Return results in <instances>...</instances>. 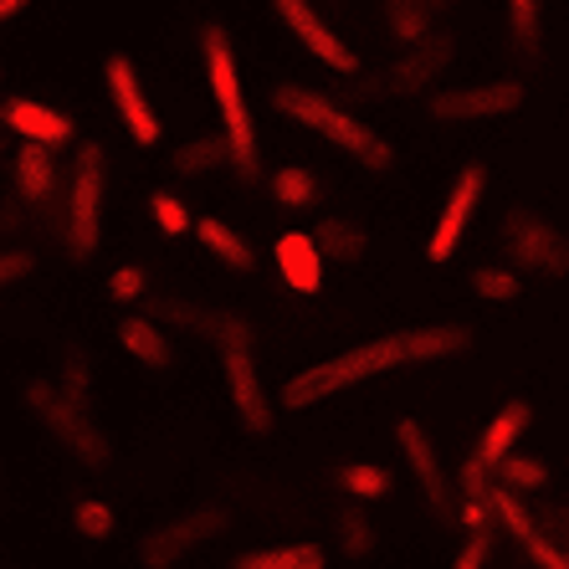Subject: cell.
<instances>
[{
    "instance_id": "1",
    "label": "cell",
    "mask_w": 569,
    "mask_h": 569,
    "mask_svg": "<svg viewBox=\"0 0 569 569\" xmlns=\"http://www.w3.org/2000/svg\"><path fill=\"white\" fill-rule=\"evenodd\" d=\"M472 349V333L457 329V323H431V329H400V333H380V339H365V345L345 349L333 359H318L308 370H298L282 385V406L288 411H313L323 400H333L339 390H355V385L375 380L385 370H400L411 359H451Z\"/></svg>"
},
{
    "instance_id": "2",
    "label": "cell",
    "mask_w": 569,
    "mask_h": 569,
    "mask_svg": "<svg viewBox=\"0 0 569 569\" xmlns=\"http://www.w3.org/2000/svg\"><path fill=\"white\" fill-rule=\"evenodd\" d=\"M272 108H278V113H288L292 123L313 129L318 139L339 144L349 159H359L365 170H390V164H396V149L385 144V139L370 129V123H359L355 113H349V108H339L333 98L313 93V88L282 82V88H272Z\"/></svg>"
},
{
    "instance_id": "3",
    "label": "cell",
    "mask_w": 569,
    "mask_h": 569,
    "mask_svg": "<svg viewBox=\"0 0 569 569\" xmlns=\"http://www.w3.org/2000/svg\"><path fill=\"white\" fill-rule=\"evenodd\" d=\"M200 52H206V82H211L216 113H221L226 154H231L237 174L257 180V123H252V108H247V93H241V72H237V57H231V41H226V31L216 27V21L200 31Z\"/></svg>"
},
{
    "instance_id": "4",
    "label": "cell",
    "mask_w": 569,
    "mask_h": 569,
    "mask_svg": "<svg viewBox=\"0 0 569 569\" xmlns=\"http://www.w3.org/2000/svg\"><path fill=\"white\" fill-rule=\"evenodd\" d=\"M27 406H31V416H37L47 431H52L57 441H62L78 462H88V467H108V437L93 426V411L88 406H78V400H67L62 390H57L52 380H31L27 390Z\"/></svg>"
},
{
    "instance_id": "5",
    "label": "cell",
    "mask_w": 569,
    "mask_h": 569,
    "mask_svg": "<svg viewBox=\"0 0 569 569\" xmlns=\"http://www.w3.org/2000/svg\"><path fill=\"white\" fill-rule=\"evenodd\" d=\"M103 144H82L72 164V196H67V247L72 257H98L103 247Z\"/></svg>"
},
{
    "instance_id": "6",
    "label": "cell",
    "mask_w": 569,
    "mask_h": 569,
    "mask_svg": "<svg viewBox=\"0 0 569 569\" xmlns=\"http://www.w3.org/2000/svg\"><path fill=\"white\" fill-rule=\"evenodd\" d=\"M503 247L518 267L543 272V278H565L569 272V237L559 226H549L539 211H508L503 221Z\"/></svg>"
},
{
    "instance_id": "7",
    "label": "cell",
    "mask_w": 569,
    "mask_h": 569,
    "mask_svg": "<svg viewBox=\"0 0 569 569\" xmlns=\"http://www.w3.org/2000/svg\"><path fill=\"white\" fill-rule=\"evenodd\" d=\"M103 82H108L113 108H119L123 129H129V139L139 149H154L159 144V113L149 108L144 82H139V72H133V57L129 52H108L103 57Z\"/></svg>"
},
{
    "instance_id": "8",
    "label": "cell",
    "mask_w": 569,
    "mask_h": 569,
    "mask_svg": "<svg viewBox=\"0 0 569 569\" xmlns=\"http://www.w3.org/2000/svg\"><path fill=\"white\" fill-rule=\"evenodd\" d=\"M523 108V82H472V88H447L431 98V119L441 123H477V119H503Z\"/></svg>"
},
{
    "instance_id": "9",
    "label": "cell",
    "mask_w": 569,
    "mask_h": 569,
    "mask_svg": "<svg viewBox=\"0 0 569 569\" xmlns=\"http://www.w3.org/2000/svg\"><path fill=\"white\" fill-rule=\"evenodd\" d=\"M216 529H226V508H196V513H186V518H174V523H164V529L144 533V539H139V565L144 569L180 565V559H186L190 549H200Z\"/></svg>"
},
{
    "instance_id": "10",
    "label": "cell",
    "mask_w": 569,
    "mask_h": 569,
    "mask_svg": "<svg viewBox=\"0 0 569 569\" xmlns=\"http://www.w3.org/2000/svg\"><path fill=\"white\" fill-rule=\"evenodd\" d=\"M221 370H226V390L237 400L241 426L267 437L272 431V406H267V390H262V375H257V359H252V339H231L221 345Z\"/></svg>"
},
{
    "instance_id": "11",
    "label": "cell",
    "mask_w": 569,
    "mask_h": 569,
    "mask_svg": "<svg viewBox=\"0 0 569 569\" xmlns=\"http://www.w3.org/2000/svg\"><path fill=\"white\" fill-rule=\"evenodd\" d=\"M272 11H278L282 27H288L292 37L303 41V47H308V52H313L323 67H333L339 78H355V72H359V57L349 52L345 41H339V31H333L329 21L313 11V0H272Z\"/></svg>"
},
{
    "instance_id": "12",
    "label": "cell",
    "mask_w": 569,
    "mask_h": 569,
    "mask_svg": "<svg viewBox=\"0 0 569 569\" xmlns=\"http://www.w3.org/2000/svg\"><path fill=\"white\" fill-rule=\"evenodd\" d=\"M482 186H488V174L477 170V164H467V170L457 174V186H451L447 206H441V216H437V231H431V241H426V257H431V262H451V257H457L467 226H472V216H477Z\"/></svg>"
},
{
    "instance_id": "13",
    "label": "cell",
    "mask_w": 569,
    "mask_h": 569,
    "mask_svg": "<svg viewBox=\"0 0 569 569\" xmlns=\"http://www.w3.org/2000/svg\"><path fill=\"white\" fill-rule=\"evenodd\" d=\"M396 447H400V457H406V467H411V477L421 482L426 503L437 508V513H451V492H447V472H441L437 441L426 437V426L416 421V416H406V421L396 426Z\"/></svg>"
},
{
    "instance_id": "14",
    "label": "cell",
    "mask_w": 569,
    "mask_h": 569,
    "mask_svg": "<svg viewBox=\"0 0 569 569\" xmlns=\"http://www.w3.org/2000/svg\"><path fill=\"white\" fill-rule=\"evenodd\" d=\"M0 123L11 133H21L27 144H47V149L67 144V139L78 133V123L67 119L62 108H47V103H37V98H6V103H0Z\"/></svg>"
},
{
    "instance_id": "15",
    "label": "cell",
    "mask_w": 569,
    "mask_h": 569,
    "mask_svg": "<svg viewBox=\"0 0 569 569\" xmlns=\"http://www.w3.org/2000/svg\"><path fill=\"white\" fill-rule=\"evenodd\" d=\"M272 257H278V272L292 292L313 298V292L323 288V252H318L313 231H282L278 247H272Z\"/></svg>"
},
{
    "instance_id": "16",
    "label": "cell",
    "mask_w": 569,
    "mask_h": 569,
    "mask_svg": "<svg viewBox=\"0 0 569 569\" xmlns=\"http://www.w3.org/2000/svg\"><path fill=\"white\" fill-rule=\"evenodd\" d=\"M447 62H451V37H431V31H426V37L411 41L406 57L390 67V93H416L426 82H437L441 72H447Z\"/></svg>"
},
{
    "instance_id": "17",
    "label": "cell",
    "mask_w": 569,
    "mask_h": 569,
    "mask_svg": "<svg viewBox=\"0 0 569 569\" xmlns=\"http://www.w3.org/2000/svg\"><path fill=\"white\" fill-rule=\"evenodd\" d=\"M11 180H16V196L27 200V206L47 200V196H52V186H57L52 149H47V144H27V139H21V149L11 154Z\"/></svg>"
},
{
    "instance_id": "18",
    "label": "cell",
    "mask_w": 569,
    "mask_h": 569,
    "mask_svg": "<svg viewBox=\"0 0 569 569\" xmlns=\"http://www.w3.org/2000/svg\"><path fill=\"white\" fill-rule=\"evenodd\" d=\"M529 421H533V411H529V400H508L503 411L488 421V431H482V441H477V462H488V467H498L508 457V451L518 447V437L529 431Z\"/></svg>"
},
{
    "instance_id": "19",
    "label": "cell",
    "mask_w": 569,
    "mask_h": 569,
    "mask_svg": "<svg viewBox=\"0 0 569 569\" xmlns=\"http://www.w3.org/2000/svg\"><path fill=\"white\" fill-rule=\"evenodd\" d=\"M119 345L129 349L139 365H149V370H170V359H174V349H170V339H164V329H159L154 318H139V313H129L119 323Z\"/></svg>"
},
{
    "instance_id": "20",
    "label": "cell",
    "mask_w": 569,
    "mask_h": 569,
    "mask_svg": "<svg viewBox=\"0 0 569 569\" xmlns=\"http://www.w3.org/2000/svg\"><path fill=\"white\" fill-rule=\"evenodd\" d=\"M231 569H329L323 543H272V549H247Z\"/></svg>"
},
{
    "instance_id": "21",
    "label": "cell",
    "mask_w": 569,
    "mask_h": 569,
    "mask_svg": "<svg viewBox=\"0 0 569 569\" xmlns=\"http://www.w3.org/2000/svg\"><path fill=\"white\" fill-rule=\"evenodd\" d=\"M196 237H200V247H206V252L216 257V262H226L231 267V272H247V267L257 262L252 257V247H247V241L237 237V231H231V226L226 221H216V216H206V221H196Z\"/></svg>"
},
{
    "instance_id": "22",
    "label": "cell",
    "mask_w": 569,
    "mask_h": 569,
    "mask_svg": "<svg viewBox=\"0 0 569 569\" xmlns=\"http://www.w3.org/2000/svg\"><path fill=\"white\" fill-rule=\"evenodd\" d=\"M333 482H339L355 503H380V498L396 492V477L385 472L380 462H345L339 472H333Z\"/></svg>"
},
{
    "instance_id": "23",
    "label": "cell",
    "mask_w": 569,
    "mask_h": 569,
    "mask_svg": "<svg viewBox=\"0 0 569 569\" xmlns=\"http://www.w3.org/2000/svg\"><path fill=\"white\" fill-rule=\"evenodd\" d=\"M272 200H278L282 211H313L318 174L303 170V164H282V170L272 174Z\"/></svg>"
},
{
    "instance_id": "24",
    "label": "cell",
    "mask_w": 569,
    "mask_h": 569,
    "mask_svg": "<svg viewBox=\"0 0 569 569\" xmlns=\"http://www.w3.org/2000/svg\"><path fill=\"white\" fill-rule=\"evenodd\" d=\"M313 241H318V252L339 257V262H355V257H365V247H370V237H365L355 221H345V216H329V221L313 231Z\"/></svg>"
},
{
    "instance_id": "25",
    "label": "cell",
    "mask_w": 569,
    "mask_h": 569,
    "mask_svg": "<svg viewBox=\"0 0 569 569\" xmlns=\"http://www.w3.org/2000/svg\"><path fill=\"white\" fill-rule=\"evenodd\" d=\"M170 164H174V174H206V170H216V164H231V154H226L221 133H200V139L174 149Z\"/></svg>"
},
{
    "instance_id": "26",
    "label": "cell",
    "mask_w": 569,
    "mask_h": 569,
    "mask_svg": "<svg viewBox=\"0 0 569 569\" xmlns=\"http://www.w3.org/2000/svg\"><path fill=\"white\" fill-rule=\"evenodd\" d=\"M385 11V27H390V37L396 41H421L426 31H431V11H426V0H380Z\"/></svg>"
},
{
    "instance_id": "27",
    "label": "cell",
    "mask_w": 569,
    "mask_h": 569,
    "mask_svg": "<svg viewBox=\"0 0 569 569\" xmlns=\"http://www.w3.org/2000/svg\"><path fill=\"white\" fill-rule=\"evenodd\" d=\"M488 508H492V518H498V523H503L518 543L539 533V529H533V518H529V508H523V498H518L513 488H503V482H498V488H488Z\"/></svg>"
},
{
    "instance_id": "28",
    "label": "cell",
    "mask_w": 569,
    "mask_h": 569,
    "mask_svg": "<svg viewBox=\"0 0 569 569\" xmlns=\"http://www.w3.org/2000/svg\"><path fill=\"white\" fill-rule=\"evenodd\" d=\"M492 477H498L503 488H513V492H543L549 488V467L533 462V457H518V451H508L503 462L492 467Z\"/></svg>"
},
{
    "instance_id": "29",
    "label": "cell",
    "mask_w": 569,
    "mask_h": 569,
    "mask_svg": "<svg viewBox=\"0 0 569 569\" xmlns=\"http://www.w3.org/2000/svg\"><path fill=\"white\" fill-rule=\"evenodd\" d=\"M333 529H339V549H345L349 559H370V555H375V543H380L375 523H370L365 513H359V508H345Z\"/></svg>"
},
{
    "instance_id": "30",
    "label": "cell",
    "mask_w": 569,
    "mask_h": 569,
    "mask_svg": "<svg viewBox=\"0 0 569 569\" xmlns=\"http://www.w3.org/2000/svg\"><path fill=\"white\" fill-rule=\"evenodd\" d=\"M472 292L488 298V303H518V298H523V282H518V272H508V267H477Z\"/></svg>"
},
{
    "instance_id": "31",
    "label": "cell",
    "mask_w": 569,
    "mask_h": 569,
    "mask_svg": "<svg viewBox=\"0 0 569 569\" xmlns=\"http://www.w3.org/2000/svg\"><path fill=\"white\" fill-rule=\"evenodd\" d=\"M539 16L543 0H508V27H513V41L523 57L539 52Z\"/></svg>"
},
{
    "instance_id": "32",
    "label": "cell",
    "mask_w": 569,
    "mask_h": 569,
    "mask_svg": "<svg viewBox=\"0 0 569 569\" xmlns=\"http://www.w3.org/2000/svg\"><path fill=\"white\" fill-rule=\"evenodd\" d=\"M72 529H78L82 539H93V543L113 539V508H108L103 498H82V503L72 508Z\"/></svg>"
},
{
    "instance_id": "33",
    "label": "cell",
    "mask_w": 569,
    "mask_h": 569,
    "mask_svg": "<svg viewBox=\"0 0 569 569\" xmlns=\"http://www.w3.org/2000/svg\"><path fill=\"white\" fill-rule=\"evenodd\" d=\"M149 211H154V221H159V231H164V237H186V231H190L186 200L170 196V190H159V196L149 200Z\"/></svg>"
},
{
    "instance_id": "34",
    "label": "cell",
    "mask_w": 569,
    "mask_h": 569,
    "mask_svg": "<svg viewBox=\"0 0 569 569\" xmlns=\"http://www.w3.org/2000/svg\"><path fill=\"white\" fill-rule=\"evenodd\" d=\"M144 292H149L144 267H119V272L108 278V298H113V303H139Z\"/></svg>"
},
{
    "instance_id": "35",
    "label": "cell",
    "mask_w": 569,
    "mask_h": 569,
    "mask_svg": "<svg viewBox=\"0 0 569 569\" xmlns=\"http://www.w3.org/2000/svg\"><path fill=\"white\" fill-rule=\"evenodd\" d=\"M488 488H492V467L467 457V462L457 467V492H462V498H488Z\"/></svg>"
},
{
    "instance_id": "36",
    "label": "cell",
    "mask_w": 569,
    "mask_h": 569,
    "mask_svg": "<svg viewBox=\"0 0 569 569\" xmlns=\"http://www.w3.org/2000/svg\"><path fill=\"white\" fill-rule=\"evenodd\" d=\"M488 555H492V533H488V529H477V533H467V543L457 549L451 569H488Z\"/></svg>"
},
{
    "instance_id": "37",
    "label": "cell",
    "mask_w": 569,
    "mask_h": 569,
    "mask_svg": "<svg viewBox=\"0 0 569 569\" xmlns=\"http://www.w3.org/2000/svg\"><path fill=\"white\" fill-rule=\"evenodd\" d=\"M523 555L533 559L539 569H569V549H559V543H549V539H523Z\"/></svg>"
},
{
    "instance_id": "38",
    "label": "cell",
    "mask_w": 569,
    "mask_h": 569,
    "mask_svg": "<svg viewBox=\"0 0 569 569\" xmlns=\"http://www.w3.org/2000/svg\"><path fill=\"white\" fill-rule=\"evenodd\" d=\"M31 272V252H0V288H11Z\"/></svg>"
},
{
    "instance_id": "39",
    "label": "cell",
    "mask_w": 569,
    "mask_h": 569,
    "mask_svg": "<svg viewBox=\"0 0 569 569\" xmlns=\"http://www.w3.org/2000/svg\"><path fill=\"white\" fill-rule=\"evenodd\" d=\"M457 518H462V523H467V533L488 529V518H492L488 498H462V508H457Z\"/></svg>"
},
{
    "instance_id": "40",
    "label": "cell",
    "mask_w": 569,
    "mask_h": 569,
    "mask_svg": "<svg viewBox=\"0 0 569 569\" xmlns=\"http://www.w3.org/2000/svg\"><path fill=\"white\" fill-rule=\"evenodd\" d=\"M31 0H0V21H11V16H21Z\"/></svg>"
},
{
    "instance_id": "41",
    "label": "cell",
    "mask_w": 569,
    "mask_h": 569,
    "mask_svg": "<svg viewBox=\"0 0 569 569\" xmlns=\"http://www.w3.org/2000/svg\"><path fill=\"white\" fill-rule=\"evenodd\" d=\"M441 6H447V0H426V11H441Z\"/></svg>"
}]
</instances>
